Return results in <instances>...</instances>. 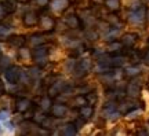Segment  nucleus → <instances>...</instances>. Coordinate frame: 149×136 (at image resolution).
I'll return each mask as SVG.
<instances>
[{
    "label": "nucleus",
    "instance_id": "obj_13",
    "mask_svg": "<svg viewBox=\"0 0 149 136\" xmlns=\"http://www.w3.org/2000/svg\"><path fill=\"white\" fill-rule=\"evenodd\" d=\"M134 40H133V36H126L124 37V43H127V44H131Z\"/></svg>",
    "mask_w": 149,
    "mask_h": 136
},
{
    "label": "nucleus",
    "instance_id": "obj_9",
    "mask_svg": "<svg viewBox=\"0 0 149 136\" xmlns=\"http://www.w3.org/2000/svg\"><path fill=\"white\" fill-rule=\"evenodd\" d=\"M74 132H76V131H74L73 126L68 125V126H66V129L64 131V133H65V135H74Z\"/></svg>",
    "mask_w": 149,
    "mask_h": 136
},
{
    "label": "nucleus",
    "instance_id": "obj_20",
    "mask_svg": "<svg viewBox=\"0 0 149 136\" xmlns=\"http://www.w3.org/2000/svg\"><path fill=\"white\" fill-rule=\"evenodd\" d=\"M0 52H1V47H0Z\"/></svg>",
    "mask_w": 149,
    "mask_h": 136
},
{
    "label": "nucleus",
    "instance_id": "obj_17",
    "mask_svg": "<svg viewBox=\"0 0 149 136\" xmlns=\"http://www.w3.org/2000/svg\"><path fill=\"white\" fill-rule=\"evenodd\" d=\"M37 3H39V4H46V3H47V0H37Z\"/></svg>",
    "mask_w": 149,
    "mask_h": 136
},
{
    "label": "nucleus",
    "instance_id": "obj_5",
    "mask_svg": "<svg viewBox=\"0 0 149 136\" xmlns=\"http://www.w3.org/2000/svg\"><path fill=\"white\" fill-rule=\"evenodd\" d=\"M53 113H54V115H58V117H61V115L65 114V107H64V106H61V105H55L53 107Z\"/></svg>",
    "mask_w": 149,
    "mask_h": 136
},
{
    "label": "nucleus",
    "instance_id": "obj_11",
    "mask_svg": "<svg viewBox=\"0 0 149 136\" xmlns=\"http://www.w3.org/2000/svg\"><path fill=\"white\" fill-rule=\"evenodd\" d=\"M0 120H8V113H6V111H1L0 113Z\"/></svg>",
    "mask_w": 149,
    "mask_h": 136
},
{
    "label": "nucleus",
    "instance_id": "obj_6",
    "mask_svg": "<svg viewBox=\"0 0 149 136\" xmlns=\"http://www.w3.org/2000/svg\"><path fill=\"white\" fill-rule=\"evenodd\" d=\"M35 21H36L35 14H26V17H25V22H26V25H32V23H35Z\"/></svg>",
    "mask_w": 149,
    "mask_h": 136
},
{
    "label": "nucleus",
    "instance_id": "obj_1",
    "mask_svg": "<svg viewBox=\"0 0 149 136\" xmlns=\"http://www.w3.org/2000/svg\"><path fill=\"white\" fill-rule=\"evenodd\" d=\"M4 77L10 84H15L19 80V77H21V72H19L18 68H10L6 70Z\"/></svg>",
    "mask_w": 149,
    "mask_h": 136
},
{
    "label": "nucleus",
    "instance_id": "obj_16",
    "mask_svg": "<svg viewBox=\"0 0 149 136\" xmlns=\"http://www.w3.org/2000/svg\"><path fill=\"white\" fill-rule=\"evenodd\" d=\"M137 72H138L137 69H128V74H135Z\"/></svg>",
    "mask_w": 149,
    "mask_h": 136
},
{
    "label": "nucleus",
    "instance_id": "obj_7",
    "mask_svg": "<svg viewBox=\"0 0 149 136\" xmlns=\"http://www.w3.org/2000/svg\"><path fill=\"white\" fill-rule=\"evenodd\" d=\"M107 4L109 8H117L119 7V0H107Z\"/></svg>",
    "mask_w": 149,
    "mask_h": 136
},
{
    "label": "nucleus",
    "instance_id": "obj_4",
    "mask_svg": "<svg viewBox=\"0 0 149 136\" xmlns=\"http://www.w3.org/2000/svg\"><path fill=\"white\" fill-rule=\"evenodd\" d=\"M15 6H17V1L15 0H6L4 1V10L11 12V11L15 10Z\"/></svg>",
    "mask_w": 149,
    "mask_h": 136
},
{
    "label": "nucleus",
    "instance_id": "obj_2",
    "mask_svg": "<svg viewBox=\"0 0 149 136\" xmlns=\"http://www.w3.org/2000/svg\"><path fill=\"white\" fill-rule=\"evenodd\" d=\"M144 15L145 12L144 10H137V11H133L130 14V21L134 22V23H139V22L144 21Z\"/></svg>",
    "mask_w": 149,
    "mask_h": 136
},
{
    "label": "nucleus",
    "instance_id": "obj_12",
    "mask_svg": "<svg viewBox=\"0 0 149 136\" xmlns=\"http://www.w3.org/2000/svg\"><path fill=\"white\" fill-rule=\"evenodd\" d=\"M8 33V29L6 26H0V35H3V36H6Z\"/></svg>",
    "mask_w": 149,
    "mask_h": 136
},
{
    "label": "nucleus",
    "instance_id": "obj_19",
    "mask_svg": "<svg viewBox=\"0 0 149 136\" xmlns=\"http://www.w3.org/2000/svg\"><path fill=\"white\" fill-rule=\"evenodd\" d=\"M0 126H1V125H0ZM0 133H1V128H0Z\"/></svg>",
    "mask_w": 149,
    "mask_h": 136
},
{
    "label": "nucleus",
    "instance_id": "obj_14",
    "mask_svg": "<svg viewBox=\"0 0 149 136\" xmlns=\"http://www.w3.org/2000/svg\"><path fill=\"white\" fill-rule=\"evenodd\" d=\"M83 114H84L86 117H88V114H91V109H88V107H87V109H83Z\"/></svg>",
    "mask_w": 149,
    "mask_h": 136
},
{
    "label": "nucleus",
    "instance_id": "obj_15",
    "mask_svg": "<svg viewBox=\"0 0 149 136\" xmlns=\"http://www.w3.org/2000/svg\"><path fill=\"white\" fill-rule=\"evenodd\" d=\"M43 23L46 25V28H48L50 25H51V22H50V19H47V18H46V19H43Z\"/></svg>",
    "mask_w": 149,
    "mask_h": 136
},
{
    "label": "nucleus",
    "instance_id": "obj_10",
    "mask_svg": "<svg viewBox=\"0 0 149 136\" xmlns=\"http://www.w3.org/2000/svg\"><path fill=\"white\" fill-rule=\"evenodd\" d=\"M128 92H130L131 95H137V94H138V87H137V85H130Z\"/></svg>",
    "mask_w": 149,
    "mask_h": 136
},
{
    "label": "nucleus",
    "instance_id": "obj_3",
    "mask_svg": "<svg viewBox=\"0 0 149 136\" xmlns=\"http://www.w3.org/2000/svg\"><path fill=\"white\" fill-rule=\"evenodd\" d=\"M66 4H68L66 0H54L53 3H51V8L54 11H61L66 7Z\"/></svg>",
    "mask_w": 149,
    "mask_h": 136
},
{
    "label": "nucleus",
    "instance_id": "obj_8",
    "mask_svg": "<svg viewBox=\"0 0 149 136\" xmlns=\"http://www.w3.org/2000/svg\"><path fill=\"white\" fill-rule=\"evenodd\" d=\"M28 105H29V102H28V100H21V102H19V103H18V109L21 110H25L28 107Z\"/></svg>",
    "mask_w": 149,
    "mask_h": 136
},
{
    "label": "nucleus",
    "instance_id": "obj_18",
    "mask_svg": "<svg viewBox=\"0 0 149 136\" xmlns=\"http://www.w3.org/2000/svg\"><path fill=\"white\" fill-rule=\"evenodd\" d=\"M43 107H48V100H44V102H43Z\"/></svg>",
    "mask_w": 149,
    "mask_h": 136
}]
</instances>
